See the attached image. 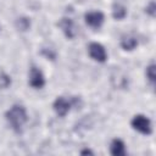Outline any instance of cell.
Listing matches in <instances>:
<instances>
[{
  "instance_id": "1",
  "label": "cell",
  "mask_w": 156,
  "mask_h": 156,
  "mask_svg": "<svg viewBox=\"0 0 156 156\" xmlns=\"http://www.w3.org/2000/svg\"><path fill=\"white\" fill-rule=\"evenodd\" d=\"M6 119L12 127L15 132H21V128L27 122V112L26 108L21 105H13L7 112H6Z\"/></svg>"
},
{
  "instance_id": "2",
  "label": "cell",
  "mask_w": 156,
  "mask_h": 156,
  "mask_svg": "<svg viewBox=\"0 0 156 156\" xmlns=\"http://www.w3.org/2000/svg\"><path fill=\"white\" fill-rule=\"evenodd\" d=\"M132 127L135 130H138L139 133L146 134V135L151 134V132H152V127H151L150 119L147 117L143 116V115H136V116L133 117V119H132Z\"/></svg>"
},
{
  "instance_id": "3",
  "label": "cell",
  "mask_w": 156,
  "mask_h": 156,
  "mask_svg": "<svg viewBox=\"0 0 156 156\" xmlns=\"http://www.w3.org/2000/svg\"><path fill=\"white\" fill-rule=\"evenodd\" d=\"M88 51H89L90 57L98 62H105L107 58V54H106L105 48L99 43H90Z\"/></svg>"
},
{
  "instance_id": "4",
  "label": "cell",
  "mask_w": 156,
  "mask_h": 156,
  "mask_svg": "<svg viewBox=\"0 0 156 156\" xmlns=\"http://www.w3.org/2000/svg\"><path fill=\"white\" fill-rule=\"evenodd\" d=\"M28 82H29L30 87H33L35 89H40L45 84V78H44V76H43L40 69H38L37 67H32L30 71H29Z\"/></svg>"
},
{
  "instance_id": "5",
  "label": "cell",
  "mask_w": 156,
  "mask_h": 156,
  "mask_svg": "<svg viewBox=\"0 0 156 156\" xmlns=\"http://www.w3.org/2000/svg\"><path fill=\"white\" fill-rule=\"evenodd\" d=\"M84 20H85V23L88 26H90L93 28H99L104 23L105 17H104V13L100 11H90V12L85 13Z\"/></svg>"
},
{
  "instance_id": "6",
  "label": "cell",
  "mask_w": 156,
  "mask_h": 156,
  "mask_svg": "<svg viewBox=\"0 0 156 156\" xmlns=\"http://www.w3.org/2000/svg\"><path fill=\"white\" fill-rule=\"evenodd\" d=\"M60 28L62 29V32L65 33V35L68 38V39H72L76 37L77 34V27L74 24V22L71 20V18H62L58 23Z\"/></svg>"
},
{
  "instance_id": "7",
  "label": "cell",
  "mask_w": 156,
  "mask_h": 156,
  "mask_svg": "<svg viewBox=\"0 0 156 156\" xmlns=\"http://www.w3.org/2000/svg\"><path fill=\"white\" fill-rule=\"evenodd\" d=\"M69 108H71L69 102L65 98H62V96H58L54 101V110H55L56 115H58L60 117H65L68 113Z\"/></svg>"
},
{
  "instance_id": "8",
  "label": "cell",
  "mask_w": 156,
  "mask_h": 156,
  "mask_svg": "<svg viewBox=\"0 0 156 156\" xmlns=\"http://www.w3.org/2000/svg\"><path fill=\"white\" fill-rule=\"evenodd\" d=\"M110 151L113 156H123L126 155V145L121 139H115L111 143Z\"/></svg>"
},
{
  "instance_id": "9",
  "label": "cell",
  "mask_w": 156,
  "mask_h": 156,
  "mask_svg": "<svg viewBox=\"0 0 156 156\" xmlns=\"http://www.w3.org/2000/svg\"><path fill=\"white\" fill-rule=\"evenodd\" d=\"M112 16L116 20H123L127 16V9L121 4H115L112 10Z\"/></svg>"
},
{
  "instance_id": "10",
  "label": "cell",
  "mask_w": 156,
  "mask_h": 156,
  "mask_svg": "<svg viewBox=\"0 0 156 156\" xmlns=\"http://www.w3.org/2000/svg\"><path fill=\"white\" fill-rule=\"evenodd\" d=\"M136 45H138L136 39L130 38V37L124 38V39H122V41H121V46H122L124 50H128V51H130V50L135 49V48H136Z\"/></svg>"
},
{
  "instance_id": "11",
  "label": "cell",
  "mask_w": 156,
  "mask_h": 156,
  "mask_svg": "<svg viewBox=\"0 0 156 156\" xmlns=\"http://www.w3.org/2000/svg\"><path fill=\"white\" fill-rule=\"evenodd\" d=\"M16 26H17V28L20 29V30H28L29 29V27H30V21L27 18V17H21V18H18L17 21H16Z\"/></svg>"
},
{
  "instance_id": "12",
  "label": "cell",
  "mask_w": 156,
  "mask_h": 156,
  "mask_svg": "<svg viewBox=\"0 0 156 156\" xmlns=\"http://www.w3.org/2000/svg\"><path fill=\"white\" fill-rule=\"evenodd\" d=\"M10 84H11V78H10V76H7L6 73L1 72V73H0V88H1V89H5V88H7Z\"/></svg>"
},
{
  "instance_id": "13",
  "label": "cell",
  "mask_w": 156,
  "mask_h": 156,
  "mask_svg": "<svg viewBox=\"0 0 156 156\" xmlns=\"http://www.w3.org/2000/svg\"><path fill=\"white\" fill-rule=\"evenodd\" d=\"M146 77H147V79L154 84L155 78H156V74H155V65H150V66L146 68Z\"/></svg>"
},
{
  "instance_id": "14",
  "label": "cell",
  "mask_w": 156,
  "mask_h": 156,
  "mask_svg": "<svg viewBox=\"0 0 156 156\" xmlns=\"http://www.w3.org/2000/svg\"><path fill=\"white\" fill-rule=\"evenodd\" d=\"M41 54L45 55L46 57H49L50 60H54V58H55V52H54L51 49H43Z\"/></svg>"
},
{
  "instance_id": "15",
  "label": "cell",
  "mask_w": 156,
  "mask_h": 156,
  "mask_svg": "<svg viewBox=\"0 0 156 156\" xmlns=\"http://www.w3.org/2000/svg\"><path fill=\"white\" fill-rule=\"evenodd\" d=\"M146 12H147V13H150L151 16H155V2H154V1H152V2H150L149 7H146Z\"/></svg>"
},
{
  "instance_id": "16",
  "label": "cell",
  "mask_w": 156,
  "mask_h": 156,
  "mask_svg": "<svg viewBox=\"0 0 156 156\" xmlns=\"http://www.w3.org/2000/svg\"><path fill=\"white\" fill-rule=\"evenodd\" d=\"M80 154H82V155H93V151L89 150V149H84V150L80 151Z\"/></svg>"
}]
</instances>
